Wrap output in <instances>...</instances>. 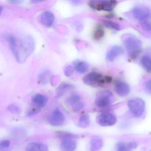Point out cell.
I'll use <instances>...</instances> for the list:
<instances>
[{
  "mask_svg": "<svg viewBox=\"0 0 151 151\" xmlns=\"http://www.w3.org/2000/svg\"><path fill=\"white\" fill-rule=\"evenodd\" d=\"M35 41L30 36H25L17 45V55L16 60L18 63H23L33 52L35 48Z\"/></svg>",
  "mask_w": 151,
  "mask_h": 151,
  "instance_id": "obj_1",
  "label": "cell"
},
{
  "mask_svg": "<svg viewBox=\"0 0 151 151\" xmlns=\"http://www.w3.org/2000/svg\"><path fill=\"white\" fill-rule=\"evenodd\" d=\"M123 42L129 57L133 60L136 59L142 50L140 40L135 36L129 35L124 37Z\"/></svg>",
  "mask_w": 151,
  "mask_h": 151,
  "instance_id": "obj_2",
  "label": "cell"
},
{
  "mask_svg": "<svg viewBox=\"0 0 151 151\" xmlns=\"http://www.w3.org/2000/svg\"><path fill=\"white\" fill-rule=\"evenodd\" d=\"M128 107L132 114L137 117L141 116L145 108V101L139 98L130 100L128 103Z\"/></svg>",
  "mask_w": 151,
  "mask_h": 151,
  "instance_id": "obj_3",
  "label": "cell"
},
{
  "mask_svg": "<svg viewBox=\"0 0 151 151\" xmlns=\"http://www.w3.org/2000/svg\"><path fill=\"white\" fill-rule=\"evenodd\" d=\"M113 99V94L108 90L101 91L97 93L95 99V105L100 108L109 106Z\"/></svg>",
  "mask_w": 151,
  "mask_h": 151,
  "instance_id": "obj_4",
  "label": "cell"
},
{
  "mask_svg": "<svg viewBox=\"0 0 151 151\" xmlns=\"http://www.w3.org/2000/svg\"><path fill=\"white\" fill-rule=\"evenodd\" d=\"M97 123L103 127H108L114 125L117 122L116 116L109 112H102L97 116L96 118Z\"/></svg>",
  "mask_w": 151,
  "mask_h": 151,
  "instance_id": "obj_5",
  "label": "cell"
},
{
  "mask_svg": "<svg viewBox=\"0 0 151 151\" xmlns=\"http://www.w3.org/2000/svg\"><path fill=\"white\" fill-rule=\"evenodd\" d=\"M117 4L115 1H92L89 2V6L98 10L111 11Z\"/></svg>",
  "mask_w": 151,
  "mask_h": 151,
  "instance_id": "obj_6",
  "label": "cell"
},
{
  "mask_svg": "<svg viewBox=\"0 0 151 151\" xmlns=\"http://www.w3.org/2000/svg\"><path fill=\"white\" fill-rule=\"evenodd\" d=\"M103 76L95 71L88 73L83 78V81L86 84L91 86L99 85L103 83Z\"/></svg>",
  "mask_w": 151,
  "mask_h": 151,
  "instance_id": "obj_7",
  "label": "cell"
},
{
  "mask_svg": "<svg viewBox=\"0 0 151 151\" xmlns=\"http://www.w3.org/2000/svg\"><path fill=\"white\" fill-rule=\"evenodd\" d=\"M65 122L64 114L59 108L55 109L49 118L50 124L54 126H60L64 124Z\"/></svg>",
  "mask_w": 151,
  "mask_h": 151,
  "instance_id": "obj_8",
  "label": "cell"
},
{
  "mask_svg": "<svg viewBox=\"0 0 151 151\" xmlns=\"http://www.w3.org/2000/svg\"><path fill=\"white\" fill-rule=\"evenodd\" d=\"M40 22L43 26L50 27L53 24L55 20V17L53 13L51 11H45L40 15Z\"/></svg>",
  "mask_w": 151,
  "mask_h": 151,
  "instance_id": "obj_9",
  "label": "cell"
},
{
  "mask_svg": "<svg viewBox=\"0 0 151 151\" xmlns=\"http://www.w3.org/2000/svg\"><path fill=\"white\" fill-rule=\"evenodd\" d=\"M132 14L136 19L144 20L147 19L150 15V10L145 7H136L132 9Z\"/></svg>",
  "mask_w": 151,
  "mask_h": 151,
  "instance_id": "obj_10",
  "label": "cell"
},
{
  "mask_svg": "<svg viewBox=\"0 0 151 151\" xmlns=\"http://www.w3.org/2000/svg\"><path fill=\"white\" fill-rule=\"evenodd\" d=\"M115 91L118 95L122 97L127 96L130 91L129 86L124 82L119 81L115 86Z\"/></svg>",
  "mask_w": 151,
  "mask_h": 151,
  "instance_id": "obj_11",
  "label": "cell"
},
{
  "mask_svg": "<svg viewBox=\"0 0 151 151\" xmlns=\"http://www.w3.org/2000/svg\"><path fill=\"white\" fill-rule=\"evenodd\" d=\"M32 102L37 108L44 107L47 103L48 99L45 95L40 93L35 94L32 97Z\"/></svg>",
  "mask_w": 151,
  "mask_h": 151,
  "instance_id": "obj_12",
  "label": "cell"
},
{
  "mask_svg": "<svg viewBox=\"0 0 151 151\" xmlns=\"http://www.w3.org/2000/svg\"><path fill=\"white\" fill-rule=\"evenodd\" d=\"M26 151H48V147L42 142H31L27 145Z\"/></svg>",
  "mask_w": 151,
  "mask_h": 151,
  "instance_id": "obj_13",
  "label": "cell"
},
{
  "mask_svg": "<svg viewBox=\"0 0 151 151\" xmlns=\"http://www.w3.org/2000/svg\"><path fill=\"white\" fill-rule=\"evenodd\" d=\"M123 49L119 46L113 47L106 54L107 60L113 61L116 57L123 53Z\"/></svg>",
  "mask_w": 151,
  "mask_h": 151,
  "instance_id": "obj_14",
  "label": "cell"
},
{
  "mask_svg": "<svg viewBox=\"0 0 151 151\" xmlns=\"http://www.w3.org/2000/svg\"><path fill=\"white\" fill-rule=\"evenodd\" d=\"M77 146V142L74 139H64L61 143V148L63 151H74Z\"/></svg>",
  "mask_w": 151,
  "mask_h": 151,
  "instance_id": "obj_15",
  "label": "cell"
},
{
  "mask_svg": "<svg viewBox=\"0 0 151 151\" xmlns=\"http://www.w3.org/2000/svg\"><path fill=\"white\" fill-rule=\"evenodd\" d=\"M7 42H8L10 47V50L14 54L15 58H16L17 55V41L15 37L13 35L9 34L6 36V38Z\"/></svg>",
  "mask_w": 151,
  "mask_h": 151,
  "instance_id": "obj_16",
  "label": "cell"
},
{
  "mask_svg": "<svg viewBox=\"0 0 151 151\" xmlns=\"http://www.w3.org/2000/svg\"><path fill=\"white\" fill-rule=\"evenodd\" d=\"M103 146V141L99 137H94L91 139L90 149L91 151H99Z\"/></svg>",
  "mask_w": 151,
  "mask_h": 151,
  "instance_id": "obj_17",
  "label": "cell"
},
{
  "mask_svg": "<svg viewBox=\"0 0 151 151\" xmlns=\"http://www.w3.org/2000/svg\"><path fill=\"white\" fill-rule=\"evenodd\" d=\"M74 68L77 72L80 74L85 73L88 70V65L83 61L76 60L73 63Z\"/></svg>",
  "mask_w": 151,
  "mask_h": 151,
  "instance_id": "obj_18",
  "label": "cell"
},
{
  "mask_svg": "<svg viewBox=\"0 0 151 151\" xmlns=\"http://www.w3.org/2000/svg\"><path fill=\"white\" fill-rule=\"evenodd\" d=\"M73 87V86L70 84L66 83L61 84L56 89V96L58 98L61 97L67 91L72 89Z\"/></svg>",
  "mask_w": 151,
  "mask_h": 151,
  "instance_id": "obj_19",
  "label": "cell"
},
{
  "mask_svg": "<svg viewBox=\"0 0 151 151\" xmlns=\"http://www.w3.org/2000/svg\"><path fill=\"white\" fill-rule=\"evenodd\" d=\"M91 124L90 116L88 114H85L81 115L78 120V125L81 128H86Z\"/></svg>",
  "mask_w": 151,
  "mask_h": 151,
  "instance_id": "obj_20",
  "label": "cell"
},
{
  "mask_svg": "<svg viewBox=\"0 0 151 151\" xmlns=\"http://www.w3.org/2000/svg\"><path fill=\"white\" fill-rule=\"evenodd\" d=\"M56 137L62 140L66 139H74L78 137V135L71 132H68L63 131H59L56 132Z\"/></svg>",
  "mask_w": 151,
  "mask_h": 151,
  "instance_id": "obj_21",
  "label": "cell"
},
{
  "mask_svg": "<svg viewBox=\"0 0 151 151\" xmlns=\"http://www.w3.org/2000/svg\"><path fill=\"white\" fill-rule=\"evenodd\" d=\"M51 72L48 70H43L39 76L38 80L42 84H45L49 81Z\"/></svg>",
  "mask_w": 151,
  "mask_h": 151,
  "instance_id": "obj_22",
  "label": "cell"
},
{
  "mask_svg": "<svg viewBox=\"0 0 151 151\" xmlns=\"http://www.w3.org/2000/svg\"><path fill=\"white\" fill-rule=\"evenodd\" d=\"M141 63L143 68L148 73H151V58L145 55L141 59Z\"/></svg>",
  "mask_w": 151,
  "mask_h": 151,
  "instance_id": "obj_23",
  "label": "cell"
},
{
  "mask_svg": "<svg viewBox=\"0 0 151 151\" xmlns=\"http://www.w3.org/2000/svg\"><path fill=\"white\" fill-rule=\"evenodd\" d=\"M67 103L71 107L81 101V97L77 93H73L67 99Z\"/></svg>",
  "mask_w": 151,
  "mask_h": 151,
  "instance_id": "obj_24",
  "label": "cell"
},
{
  "mask_svg": "<svg viewBox=\"0 0 151 151\" xmlns=\"http://www.w3.org/2000/svg\"><path fill=\"white\" fill-rule=\"evenodd\" d=\"M132 150L129 143L119 141L116 144V151H131Z\"/></svg>",
  "mask_w": 151,
  "mask_h": 151,
  "instance_id": "obj_25",
  "label": "cell"
},
{
  "mask_svg": "<svg viewBox=\"0 0 151 151\" xmlns=\"http://www.w3.org/2000/svg\"><path fill=\"white\" fill-rule=\"evenodd\" d=\"M103 24L106 26V28L109 29H113L116 30H119L121 29L120 25L117 23L112 22L108 20H104L102 22Z\"/></svg>",
  "mask_w": 151,
  "mask_h": 151,
  "instance_id": "obj_26",
  "label": "cell"
},
{
  "mask_svg": "<svg viewBox=\"0 0 151 151\" xmlns=\"http://www.w3.org/2000/svg\"><path fill=\"white\" fill-rule=\"evenodd\" d=\"M105 34V32L104 29L102 27H97L93 32V37L95 40L101 39L102 38V37L104 36Z\"/></svg>",
  "mask_w": 151,
  "mask_h": 151,
  "instance_id": "obj_27",
  "label": "cell"
},
{
  "mask_svg": "<svg viewBox=\"0 0 151 151\" xmlns=\"http://www.w3.org/2000/svg\"><path fill=\"white\" fill-rule=\"evenodd\" d=\"M8 110L13 114H20L22 112L21 108L15 104H10L8 107Z\"/></svg>",
  "mask_w": 151,
  "mask_h": 151,
  "instance_id": "obj_28",
  "label": "cell"
},
{
  "mask_svg": "<svg viewBox=\"0 0 151 151\" xmlns=\"http://www.w3.org/2000/svg\"><path fill=\"white\" fill-rule=\"evenodd\" d=\"M11 145L10 141L8 139L1 140L0 142V150L1 151H7Z\"/></svg>",
  "mask_w": 151,
  "mask_h": 151,
  "instance_id": "obj_29",
  "label": "cell"
},
{
  "mask_svg": "<svg viewBox=\"0 0 151 151\" xmlns=\"http://www.w3.org/2000/svg\"><path fill=\"white\" fill-rule=\"evenodd\" d=\"M84 106V103L82 101H80V102H78L76 105H74L71 107H72L73 112L77 113V112H79V111L83 109Z\"/></svg>",
  "mask_w": 151,
  "mask_h": 151,
  "instance_id": "obj_30",
  "label": "cell"
},
{
  "mask_svg": "<svg viewBox=\"0 0 151 151\" xmlns=\"http://www.w3.org/2000/svg\"><path fill=\"white\" fill-rule=\"evenodd\" d=\"M74 71V68L71 66H68L64 70V73L67 76H70L73 74Z\"/></svg>",
  "mask_w": 151,
  "mask_h": 151,
  "instance_id": "obj_31",
  "label": "cell"
},
{
  "mask_svg": "<svg viewBox=\"0 0 151 151\" xmlns=\"http://www.w3.org/2000/svg\"><path fill=\"white\" fill-rule=\"evenodd\" d=\"M142 26L147 30H151V19L145 21L142 24Z\"/></svg>",
  "mask_w": 151,
  "mask_h": 151,
  "instance_id": "obj_32",
  "label": "cell"
},
{
  "mask_svg": "<svg viewBox=\"0 0 151 151\" xmlns=\"http://www.w3.org/2000/svg\"><path fill=\"white\" fill-rule=\"evenodd\" d=\"M145 90L147 93L151 94V79L147 81L145 84Z\"/></svg>",
  "mask_w": 151,
  "mask_h": 151,
  "instance_id": "obj_33",
  "label": "cell"
},
{
  "mask_svg": "<svg viewBox=\"0 0 151 151\" xmlns=\"http://www.w3.org/2000/svg\"><path fill=\"white\" fill-rule=\"evenodd\" d=\"M40 109L36 108H33L31 109L30 110H29V112H28V116H30L34 115L40 112Z\"/></svg>",
  "mask_w": 151,
  "mask_h": 151,
  "instance_id": "obj_34",
  "label": "cell"
},
{
  "mask_svg": "<svg viewBox=\"0 0 151 151\" xmlns=\"http://www.w3.org/2000/svg\"><path fill=\"white\" fill-rule=\"evenodd\" d=\"M112 81V78L110 77V76H109L105 77H104V78H103V83H111Z\"/></svg>",
  "mask_w": 151,
  "mask_h": 151,
  "instance_id": "obj_35",
  "label": "cell"
},
{
  "mask_svg": "<svg viewBox=\"0 0 151 151\" xmlns=\"http://www.w3.org/2000/svg\"><path fill=\"white\" fill-rule=\"evenodd\" d=\"M71 3L74 5H78L80 4L81 2V1H78V0H76V1H71Z\"/></svg>",
  "mask_w": 151,
  "mask_h": 151,
  "instance_id": "obj_36",
  "label": "cell"
},
{
  "mask_svg": "<svg viewBox=\"0 0 151 151\" xmlns=\"http://www.w3.org/2000/svg\"><path fill=\"white\" fill-rule=\"evenodd\" d=\"M9 2L11 4H19L21 2V1H9Z\"/></svg>",
  "mask_w": 151,
  "mask_h": 151,
  "instance_id": "obj_37",
  "label": "cell"
},
{
  "mask_svg": "<svg viewBox=\"0 0 151 151\" xmlns=\"http://www.w3.org/2000/svg\"><path fill=\"white\" fill-rule=\"evenodd\" d=\"M3 7H2V6H0V12H1V14L2 13V10H3Z\"/></svg>",
  "mask_w": 151,
  "mask_h": 151,
  "instance_id": "obj_38",
  "label": "cell"
},
{
  "mask_svg": "<svg viewBox=\"0 0 151 151\" xmlns=\"http://www.w3.org/2000/svg\"></svg>",
  "mask_w": 151,
  "mask_h": 151,
  "instance_id": "obj_39",
  "label": "cell"
}]
</instances>
